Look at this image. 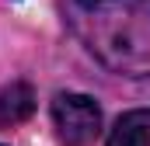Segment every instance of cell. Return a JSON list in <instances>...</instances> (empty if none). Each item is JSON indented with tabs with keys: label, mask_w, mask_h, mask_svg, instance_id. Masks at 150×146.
Instances as JSON below:
<instances>
[{
	"label": "cell",
	"mask_w": 150,
	"mask_h": 146,
	"mask_svg": "<svg viewBox=\"0 0 150 146\" xmlns=\"http://www.w3.org/2000/svg\"><path fill=\"white\" fill-rule=\"evenodd\" d=\"M52 125L63 146H91L101 132V108L87 94H56Z\"/></svg>",
	"instance_id": "cell-2"
},
{
	"label": "cell",
	"mask_w": 150,
	"mask_h": 146,
	"mask_svg": "<svg viewBox=\"0 0 150 146\" xmlns=\"http://www.w3.org/2000/svg\"><path fill=\"white\" fill-rule=\"evenodd\" d=\"M35 111V94L25 80L0 87V125H18Z\"/></svg>",
	"instance_id": "cell-4"
},
{
	"label": "cell",
	"mask_w": 150,
	"mask_h": 146,
	"mask_svg": "<svg viewBox=\"0 0 150 146\" xmlns=\"http://www.w3.org/2000/svg\"><path fill=\"white\" fill-rule=\"evenodd\" d=\"M84 49L119 77H150V0H63Z\"/></svg>",
	"instance_id": "cell-1"
},
{
	"label": "cell",
	"mask_w": 150,
	"mask_h": 146,
	"mask_svg": "<svg viewBox=\"0 0 150 146\" xmlns=\"http://www.w3.org/2000/svg\"><path fill=\"white\" fill-rule=\"evenodd\" d=\"M105 146H150V108L126 111L108 132Z\"/></svg>",
	"instance_id": "cell-3"
}]
</instances>
